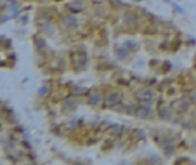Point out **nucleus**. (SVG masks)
I'll use <instances>...</instances> for the list:
<instances>
[{
  "label": "nucleus",
  "instance_id": "1",
  "mask_svg": "<svg viewBox=\"0 0 196 165\" xmlns=\"http://www.w3.org/2000/svg\"><path fill=\"white\" fill-rule=\"evenodd\" d=\"M108 103L109 104H115V103H118V99H120V94H116V92H111L109 96H108Z\"/></svg>",
  "mask_w": 196,
  "mask_h": 165
},
{
  "label": "nucleus",
  "instance_id": "2",
  "mask_svg": "<svg viewBox=\"0 0 196 165\" xmlns=\"http://www.w3.org/2000/svg\"><path fill=\"white\" fill-rule=\"evenodd\" d=\"M90 99H92V103H97V101H99V94H92Z\"/></svg>",
  "mask_w": 196,
  "mask_h": 165
}]
</instances>
